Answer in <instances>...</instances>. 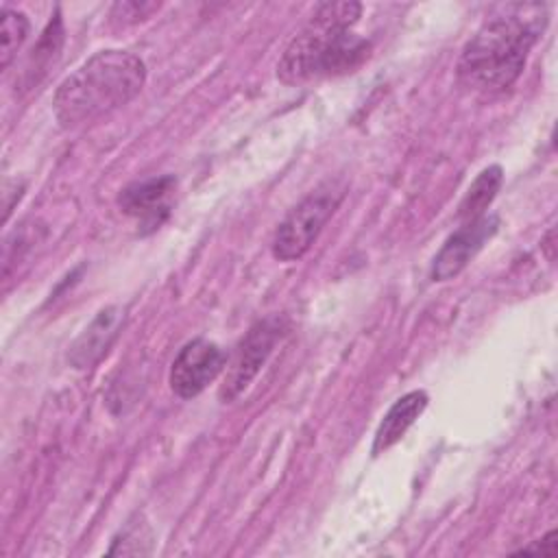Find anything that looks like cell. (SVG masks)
I'll return each mask as SVG.
<instances>
[{
	"label": "cell",
	"mask_w": 558,
	"mask_h": 558,
	"mask_svg": "<svg viewBox=\"0 0 558 558\" xmlns=\"http://www.w3.org/2000/svg\"><path fill=\"white\" fill-rule=\"evenodd\" d=\"M545 24L547 11L541 4H512L504 15L486 20L460 52L458 83L480 94L508 89L521 76Z\"/></svg>",
	"instance_id": "1"
},
{
	"label": "cell",
	"mask_w": 558,
	"mask_h": 558,
	"mask_svg": "<svg viewBox=\"0 0 558 558\" xmlns=\"http://www.w3.org/2000/svg\"><path fill=\"white\" fill-rule=\"evenodd\" d=\"M146 83L144 61L129 50H100L65 76L52 98L63 129L94 122L133 100Z\"/></svg>",
	"instance_id": "2"
},
{
	"label": "cell",
	"mask_w": 558,
	"mask_h": 558,
	"mask_svg": "<svg viewBox=\"0 0 558 558\" xmlns=\"http://www.w3.org/2000/svg\"><path fill=\"white\" fill-rule=\"evenodd\" d=\"M371 54V41L347 26L312 20L283 50L277 78L286 85H303L329 76L355 72Z\"/></svg>",
	"instance_id": "3"
},
{
	"label": "cell",
	"mask_w": 558,
	"mask_h": 558,
	"mask_svg": "<svg viewBox=\"0 0 558 558\" xmlns=\"http://www.w3.org/2000/svg\"><path fill=\"white\" fill-rule=\"evenodd\" d=\"M344 198V185L340 181H325L301 198L286 218L277 225L270 251L277 262L301 259L320 235L327 220L336 214Z\"/></svg>",
	"instance_id": "4"
},
{
	"label": "cell",
	"mask_w": 558,
	"mask_h": 558,
	"mask_svg": "<svg viewBox=\"0 0 558 558\" xmlns=\"http://www.w3.org/2000/svg\"><path fill=\"white\" fill-rule=\"evenodd\" d=\"M288 333V318L281 314H270L259 318L248 327V331L238 342L231 360H227L225 381L218 388V399L222 403L235 401L257 377L275 347Z\"/></svg>",
	"instance_id": "5"
},
{
	"label": "cell",
	"mask_w": 558,
	"mask_h": 558,
	"mask_svg": "<svg viewBox=\"0 0 558 558\" xmlns=\"http://www.w3.org/2000/svg\"><path fill=\"white\" fill-rule=\"evenodd\" d=\"M227 360L225 349L207 338L185 342L168 373L170 390L181 399L198 397L225 371Z\"/></svg>",
	"instance_id": "6"
},
{
	"label": "cell",
	"mask_w": 558,
	"mask_h": 558,
	"mask_svg": "<svg viewBox=\"0 0 558 558\" xmlns=\"http://www.w3.org/2000/svg\"><path fill=\"white\" fill-rule=\"evenodd\" d=\"M499 227L497 216H480L475 220L462 222L438 248L429 266V279L440 283L458 277L469 262L482 251V246L495 235Z\"/></svg>",
	"instance_id": "7"
},
{
	"label": "cell",
	"mask_w": 558,
	"mask_h": 558,
	"mask_svg": "<svg viewBox=\"0 0 558 558\" xmlns=\"http://www.w3.org/2000/svg\"><path fill=\"white\" fill-rule=\"evenodd\" d=\"M174 190H177V179L172 174L135 181L124 190H120L118 207L122 214L135 218L140 227H146L148 231H153V229H159V225L168 218Z\"/></svg>",
	"instance_id": "8"
},
{
	"label": "cell",
	"mask_w": 558,
	"mask_h": 558,
	"mask_svg": "<svg viewBox=\"0 0 558 558\" xmlns=\"http://www.w3.org/2000/svg\"><path fill=\"white\" fill-rule=\"evenodd\" d=\"M124 318H126L124 307H120V305L102 307L92 318V323L78 333V338L70 344L68 362L78 371L92 368L96 362H100L102 355L116 342V338L124 325Z\"/></svg>",
	"instance_id": "9"
},
{
	"label": "cell",
	"mask_w": 558,
	"mask_h": 558,
	"mask_svg": "<svg viewBox=\"0 0 558 558\" xmlns=\"http://www.w3.org/2000/svg\"><path fill=\"white\" fill-rule=\"evenodd\" d=\"M429 403V397L425 390H410L403 397H399L388 412L384 414L375 436H373V456H379L384 451H388L390 447H395L405 432L414 425V421L425 412Z\"/></svg>",
	"instance_id": "10"
},
{
	"label": "cell",
	"mask_w": 558,
	"mask_h": 558,
	"mask_svg": "<svg viewBox=\"0 0 558 558\" xmlns=\"http://www.w3.org/2000/svg\"><path fill=\"white\" fill-rule=\"evenodd\" d=\"M504 183V170L501 166L493 163L488 168H484L475 181L469 185L466 194L462 196L460 205H458V220L460 222H469L475 220L480 216H484L486 207L493 203V198L497 196L499 187Z\"/></svg>",
	"instance_id": "11"
},
{
	"label": "cell",
	"mask_w": 558,
	"mask_h": 558,
	"mask_svg": "<svg viewBox=\"0 0 558 558\" xmlns=\"http://www.w3.org/2000/svg\"><path fill=\"white\" fill-rule=\"evenodd\" d=\"M153 551V530L148 521L135 512L113 536L107 556H144Z\"/></svg>",
	"instance_id": "12"
},
{
	"label": "cell",
	"mask_w": 558,
	"mask_h": 558,
	"mask_svg": "<svg viewBox=\"0 0 558 558\" xmlns=\"http://www.w3.org/2000/svg\"><path fill=\"white\" fill-rule=\"evenodd\" d=\"M63 20L59 15V11L52 15V20L48 22V26L44 28L37 46L33 48V54H31V65L26 68V76H28V83H37L39 74L46 72V68L59 57L61 52V46H63Z\"/></svg>",
	"instance_id": "13"
},
{
	"label": "cell",
	"mask_w": 558,
	"mask_h": 558,
	"mask_svg": "<svg viewBox=\"0 0 558 558\" xmlns=\"http://www.w3.org/2000/svg\"><path fill=\"white\" fill-rule=\"evenodd\" d=\"M31 31L28 17L22 11L11 7H2L0 13V68L7 70L11 61L17 57V50L26 41Z\"/></svg>",
	"instance_id": "14"
},
{
	"label": "cell",
	"mask_w": 558,
	"mask_h": 558,
	"mask_svg": "<svg viewBox=\"0 0 558 558\" xmlns=\"http://www.w3.org/2000/svg\"><path fill=\"white\" fill-rule=\"evenodd\" d=\"M360 13H362V4H357V2H325L314 11L312 20L351 28L357 22Z\"/></svg>",
	"instance_id": "15"
},
{
	"label": "cell",
	"mask_w": 558,
	"mask_h": 558,
	"mask_svg": "<svg viewBox=\"0 0 558 558\" xmlns=\"http://www.w3.org/2000/svg\"><path fill=\"white\" fill-rule=\"evenodd\" d=\"M159 9V2H116L111 7V17H120L122 22H137L148 17Z\"/></svg>",
	"instance_id": "16"
},
{
	"label": "cell",
	"mask_w": 558,
	"mask_h": 558,
	"mask_svg": "<svg viewBox=\"0 0 558 558\" xmlns=\"http://www.w3.org/2000/svg\"><path fill=\"white\" fill-rule=\"evenodd\" d=\"M558 532L556 530H551V532H547L541 541H536V543H532V545H525V547H521V549H517V554H543V556H556V551H558Z\"/></svg>",
	"instance_id": "17"
}]
</instances>
